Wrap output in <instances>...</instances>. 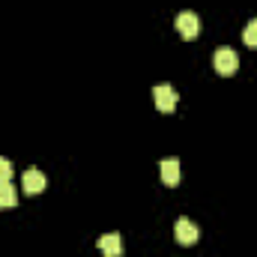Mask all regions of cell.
<instances>
[{"label":"cell","instance_id":"4","mask_svg":"<svg viewBox=\"0 0 257 257\" xmlns=\"http://www.w3.org/2000/svg\"><path fill=\"white\" fill-rule=\"evenodd\" d=\"M174 27H177V33H180L183 39H194V36L200 33V18H197L194 12H180L177 21H174Z\"/></svg>","mask_w":257,"mask_h":257},{"label":"cell","instance_id":"9","mask_svg":"<svg viewBox=\"0 0 257 257\" xmlns=\"http://www.w3.org/2000/svg\"><path fill=\"white\" fill-rule=\"evenodd\" d=\"M242 42L251 45V48H257V18H251V21L242 27Z\"/></svg>","mask_w":257,"mask_h":257},{"label":"cell","instance_id":"2","mask_svg":"<svg viewBox=\"0 0 257 257\" xmlns=\"http://www.w3.org/2000/svg\"><path fill=\"white\" fill-rule=\"evenodd\" d=\"M177 102H180V96H177V90H174V87H168V84L153 87V105H156L162 114H171V111L177 108Z\"/></svg>","mask_w":257,"mask_h":257},{"label":"cell","instance_id":"10","mask_svg":"<svg viewBox=\"0 0 257 257\" xmlns=\"http://www.w3.org/2000/svg\"><path fill=\"white\" fill-rule=\"evenodd\" d=\"M12 174H15V168H12V162L0 156V183H6V180H12Z\"/></svg>","mask_w":257,"mask_h":257},{"label":"cell","instance_id":"3","mask_svg":"<svg viewBox=\"0 0 257 257\" xmlns=\"http://www.w3.org/2000/svg\"><path fill=\"white\" fill-rule=\"evenodd\" d=\"M174 236H177V242H183V245H194V242L200 239V230H197V224H192L186 215H180L177 224H174Z\"/></svg>","mask_w":257,"mask_h":257},{"label":"cell","instance_id":"1","mask_svg":"<svg viewBox=\"0 0 257 257\" xmlns=\"http://www.w3.org/2000/svg\"><path fill=\"white\" fill-rule=\"evenodd\" d=\"M212 66H215V72L218 75H233L236 69H239V57H236V51L233 48H215V54H212Z\"/></svg>","mask_w":257,"mask_h":257},{"label":"cell","instance_id":"6","mask_svg":"<svg viewBox=\"0 0 257 257\" xmlns=\"http://www.w3.org/2000/svg\"><path fill=\"white\" fill-rule=\"evenodd\" d=\"M21 183H24V192L27 194H39L45 189V177H42V171H36V168H27L24 177H21Z\"/></svg>","mask_w":257,"mask_h":257},{"label":"cell","instance_id":"5","mask_svg":"<svg viewBox=\"0 0 257 257\" xmlns=\"http://www.w3.org/2000/svg\"><path fill=\"white\" fill-rule=\"evenodd\" d=\"M99 251L105 257H120L123 254V239H120V233H105V236H99Z\"/></svg>","mask_w":257,"mask_h":257},{"label":"cell","instance_id":"7","mask_svg":"<svg viewBox=\"0 0 257 257\" xmlns=\"http://www.w3.org/2000/svg\"><path fill=\"white\" fill-rule=\"evenodd\" d=\"M162 183L165 186H180V162L177 159H165L162 162Z\"/></svg>","mask_w":257,"mask_h":257},{"label":"cell","instance_id":"8","mask_svg":"<svg viewBox=\"0 0 257 257\" xmlns=\"http://www.w3.org/2000/svg\"><path fill=\"white\" fill-rule=\"evenodd\" d=\"M15 203H18V194H15V186H12V180L0 183V209H12Z\"/></svg>","mask_w":257,"mask_h":257}]
</instances>
